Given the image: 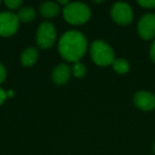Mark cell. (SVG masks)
Masks as SVG:
<instances>
[{"label": "cell", "mask_w": 155, "mask_h": 155, "mask_svg": "<svg viewBox=\"0 0 155 155\" xmlns=\"http://www.w3.org/2000/svg\"><path fill=\"white\" fill-rule=\"evenodd\" d=\"M70 78V68L65 64H60L52 71V81L56 85H63Z\"/></svg>", "instance_id": "9c48e42d"}, {"label": "cell", "mask_w": 155, "mask_h": 155, "mask_svg": "<svg viewBox=\"0 0 155 155\" xmlns=\"http://www.w3.org/2000/svg\"><path fill=\"white\" fill-rule=\"evenodd\" d=\"M56 41V30L51 22L44 21L39 25L36 32V44L41 49L52 47Z\"/></svg>", "instance_id": "277c9868"}, {"label": "cell", "mask_w": 155, "mask_h": 155, "mask_svg": "<svg viewBox=\"0 0 155 155\" xmlns=\"http://www.w3.org/2000/svg\"><path fill=\"white\" fill-rule=\"evenodd\" d=\"M68 1H58V5H68Z\"/></svg>", "instance_id": "ffe728a7"}, {"label": "cell", "mask_w": 155, "mask_h": 155, "mask_svg": "<svg viewBox=\"0 0 155 155\" xmlns=\"http://www.w3.org/2000/svg\"><path fill=\"white\" fill-rule=\"evenodd\" d=\"M110 15L115 22L121 26H127L133 20V11L127 3L117 2L113 5Z\"/></svg>", "instance_id": "8992f818"}, {"label": "cell", "mask_w": 155, "mask_h": 155, "mask_svg": "<svg viewBox=\"0 0 155 155\" xmlns=\"http://www.w3.org/2000/svg\"><path fill=\"white\" fill-rule=\"evenodd\" d=\"M87 49L86 37L79 31H68L61 36L58 52L64 60L77 63Z\"/></svg>", "instance_id": "6da1fadb"}, {"label": "cell", "mask_w": 155, "mask_h": 155, "mask_svg": "<svg viewBox=\"0 0 155 155\" xmlns=\"http://www.w3.org/2000/svg\"><path fill=\"white\" fill-rule=\"evenodd\" d=\"M38 60V52L35 48H27L21 54V58H20V61H21V64L24 65L25 67H30L32 65H34L36 63V61Z\"/></svg>", "instance_id": "8fae6325"}, {"label": "cell", "mask_w": 155, "mask_h": 155, "mask_svg": "<svg viewBox=\"0 0 155 155\" xmlns=\"http://www.w3.org/2000/svg\"><path fill=\"white\" fill-rule=\"evenodd\" d=\"M5 3L9 9L16 10L22 5V1H20V0H5Z\"/></svg>", "instance_id": "9a60e30c"}, {"label": "cell", "mask_w": 155, "mask_h": 155, "mask_svg": "<svg viewBox=\"0 0 155 155\" xmlns=\"http://www.w3.org/2000/svg\"><path fill=\"white\" fill-rule=\"evenodd\" d=\"M138 34L143 39H152L155 37V14H144L137 26Z\"/></svg>", "instance_id": "52a82bcc"}, {"label": "cell", "mask_w": 155, "mask_h": 155, "mask_svg": "<svg viewBox=\"0 0 155 155\" xmlns=\"http://www.w3.org/2000/svg\"><path fill=\"white\" fill-rule=\"evenodd\" d=\"M153 150H154V153H155V142H154V144H153Z\"/></svg>", "instance_id": "7402d4cb"}, {"label": "cell", "mask_w": 155, "mask_h": 155, "mask_svg": "<svg viewBox=\"0 0 155 155\" xmlns=\"http://www.w3.org/2000/svg\"><path fill=\"white\" fill-rule=\"evenodd\" d=\"M93 61L99 66H108L115 61V53L112 47L103 41H96L91 48Z\"/></svg>", "instance_id": "3957f363"}, {"label": "cell", "mask_w": 155, "mask_h": 155, "mask_svg": "<svg viewBox=\"0 0 155 155\" xmlns=\"http://www.w3.org/2000/svg\"><path fill=\"white\" fill-rule=\"evenodd\" d=\"M113 68L118 73H127L130 70V64L124 58H117L113 63Z\"/></svg>", "instance_id": "4fadbf2b"}, {"label": "cell", "mask_w": 155, "mask_h": 155, "mask_svg": "<svg viewBox=\"0 0 155 155\" xmlns=\"http://www.w3.org/2000/svg\"><path fill=\"white\" fill-rule=\"evenodd\" d=\"M5 77H7V71L3 65L0 63V83H2L5 80Z\"/></svg>", "instance_id": "e0dca14e"}, {"label": "cell", "mask_w": 155, "mask_h": 155, "mask_svg": "<svg viewBox=\"0 0 155 155\" xmlns=\"http://www.w3.org/2000/svg\"><path fill=\"white\" fill-rule=\"evenodd\" d=\"M7 97H8V94L5 93L3 89H1L0 88V105L5 102V100L7 99Z\"/></svg>", "instance_id": "ac0fdd59"}, {"label": "cell", "mask_w": 155, "mask_h": 155, "mask_svg": "<svg viewBox=\"0 0 155 155\" xmlns=\"http://www.w3.org/2000/svg\"><path fill=\"white\" fill-rule=\"evenodd\" d=\"M72 73L75 78L81 79V78L84 77L85 73H86V67L80 62L74 63V65L72 66Z\"/></svg>", "instance_id": "5bb4252c"}, {"label": "cell", "mask_w": 155, "mask_h": 155, "mask_svg": "<svg viewBox=\"0 0 155 155\" xmlns=\"http://www.w3.org/2000/svg\"><path fill=\"white\" fill-rule=\"evenodd\" d=\"M8 96H9V97H12V96H13V91H9V94H8Z\"/></svg>", "instance_id": "44dd1931"}, {"label": "cell", "mask_w": 155, "mask_h": 155, "mask_svg": "<svg viewBox=\"0 0 155 155\" xmlns=\"http://www.w3.org/2000/svg\"><path fill=\"white\" fill-rule=\"evenodd\" d=\"M138 5L146 9H153L155 8V0H139Z\"/></svg>", "instance_id": "2e32d148"}, {"label": "cell", "mask_w": 155, "mask_h": 155, "mask_svg": "<svg viewBox=\"0 0 155 155\" xmlns=\"http://www.w3.org/2000/svg\"><path fill=\"white\" fill-rule=\"evenodd\" d=\"M150 56H151V60L155 63V41H153L152 46H151V49H150Z\"/></svg>", "instance_id": "d6986e66"}, {"label": "cell", "mask_w": 155, "mask_h": 155, "mask_svg": "<svg viewBox=\"0 0 155 155\" xmlns=\"http://www.w3.org/2000/svg\"><path fill=\"white\" fill-rule=\"evenodd\" d=\"M134 103L139 110L149 112L155 108V96L150 91H137L134 97Z\"/></svg>", "instance_id": "ba28073f"}, {"label": "cell", "mask_w": 155, "mask_h": 155, "mask_svg": "<svg viewBox=\"0 0 155 155\" xmlns=\"http://www.w3.org/2000/svg\"><path fill=\"white\" fill-rule=\"evenodd\" d=\"M36 14H35V11L33 8L31 7H24L21 9H19L17 14L18 20L21 22H30L32 21L35 18Z\"/></svg>", "instance_id": "7c38bea8"}, {"label": "cell", "mask_w": 155, "mask_h": 155, "mask_svg": "<svg viewBox=\"0 0 155 155\" xmlns=\"http://www.w3.org/2000/svg\"><path fill=\"white\" fill-rule=\"evenodd\" d=\"M63 15L67 22L71 25H83L91 17V10L81 2L68 3L63 10Z\"/></svg>", "instance_id": "7a4b0ae2"}, {"label": "cell", "mask_w": 155, "mask_h": 155, "mask_svg": "<svg viewBox=\"0 0 155 155\" xmlns=\"http://www.w3.org/2000/svg\"><path fill=\"white\" fill-rule=\"evenodd\" d=\"M18 20L17 15L11 12H2L0 13V36L8 37L15 34L18 30Z\"/></svg>", "instance_id": "5b68a950"}, {"label": "cell", "mask_w": 155, "mask_h": 155, "mask_svg": "<svg viewBox=\"0 0 155 155\" xmlns=\"http://www.w3.org/2000/svg\"><path fill=\"white\" fill-rule=\"evenodd\" d=\"M39 12L45 18H54L60 13V7L56 2L47 1L39 5Z\"/></svg>", "instance_id": "30bf717a"}]
</instances>
